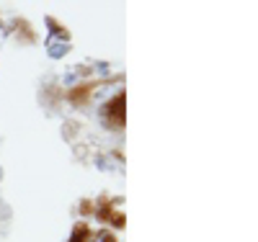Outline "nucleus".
I'll use <instances>...</instances> for the list:
<instances>
[{"label": "nucleus", "instance_id": "nucleus-1", "mask_svg": "<svg viewBox=\"0 0 258 242\" xmlns=\"http://www.w3.org/2000/svg\"><path fill=\"white\" fill-rule=\"evenodd\" d=\"M47 52H49L52 59H59V57H64V54L70 52V44L68 41H49L47 44Z\"/></svg>", "mask_w": 258, "mask_h": 242}, {"label": "nucleus", "instance_id": "nucleus-2", "mask_svg": "<svg viewBox=\"0 0 258 242\" xmlns=\"http://www.w3.org/2000/svg\"><path fill=\"white\" fill-rule=\"evenodd\" d=\"M114 88H116V85H106V88H96V91H93V98H96V101H106V98L111 96V91H114Z\"/></svg>", "mask_w": 258, "mask_h": 242}, {"label": "nucleus", "instance_id": "nucleus-3", "mask_svg": "<svg viewBox=\"0 0 258 242\" xmlns=\"http://www.w3.org/2000/svg\"><path fill=\"white\" fill-rule=\"evenodd\" d=\"M78 80H80V75H75V72H70V75H64V77H62L64 85H73V83H78Z\"/></svg>", "mask_w": 258, "mask_h": 242}, {"label": "nucleus", "instance_id": "nucleus-4", "mask_svg": "<svg viewBox=\"0 0 258 242\" xmlns=\"http://www.w3.org/2000/svg\"><path fill=\"white\" fill-rule=\"evenodd\" d=\"M96 72H98V75H109V64H106V62H98V64H96Z\"/></svg>", "mask_w": 258, "mask_h": 242}, {"label": "nucleus", "instance_id": "nucleus-5", "mask_svg": "<svg viewBox=\"0 0 258 242\" xmlns=\"http://www.w3.org/2000/svg\"><path fill=\"white\" fill-rule=\"evenodd\" d=\"M93 242H109V234H103V232H101V234L93 237Z\"/></svg>", "mask_w": 258, "mask_h": 242}]
</instances>
